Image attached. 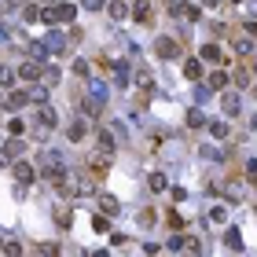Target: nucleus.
Returning a JSON list of instances; mask_svg holds the SVG:
<instances>
[{
  "mask_svg": "<svg viewBox=\"0 0 257 257\" xmlns=\"http://www.w3.org/2000/svg\"><path fill=\"white\" fill-rule=\"evenodd\" d=\"M155 55L166 59V63H173V59H180V44L173 41V37H158L155 41Z\"/></svg>",
  "mask_w": 257,
  "mask_h": 257,
  "instance_id": "f257e3e1",
  "label": "nucleus"
},
{
  "mask_svg": "<svg viewBox=\"0 0 257 257\" xmlns=\"http://www.w3.org/2000/svg\"><path fill=\"white\" fill-rule=\"evenodd\" d=\"M41 162H44V173H52L55 180L63 176V169H66V158L59 155V151H44V158H41Z\"/></svg>",
  "mask_w": 257,
  "mask_h": 257,
  "instance_id": "f03ea898",
  "label": "nucleus"
},
{
  "mask_svg": "<svg viewBox=\"0 0 257 257\" xmlns=\"http://www.w3.org/2000/svg\"><path fill=\"white\" fill-rule=\"evenodd\" d=\"M48 11H52V22H70V18L78 15V7H74V4H63V0H55Z\"/></svg>",
  "mask_w": 257,
  "mask_h": 257,
  "instance_id": "7ed1b4c3",
  "label": "nucleus"
},
{
  "mask_svg": "<svg viewBox=\"0 0 257 257\" xmlns=\"http://www.w3.org/2000/svg\"><path fill=\"white\" fill-rule=\"evenodd\" d=\"M107 15L114 18V22H125L129 18V4L125 0H107Z\"/></svg>",
  "mask_w": 257,
  "mask_h": 257,
  "instance_id": "20e7f679",
  "label": "nucleus"
},
{
  "mask_svg": "<svg viewBox=\"0 0 257 257\" xmlns=\"http://www.w3.org/2000/svg\"><path fill=\"white\" fill-rule=\"evenodd\" d=\"M15 78H22V81H37V78H41V63H37V59L18 63V74H15Z\"/></svg>",
  "mask_w": 257,
  "mask_h": 257,
  "instance_id": "39448f33",
  "label": "nucleus"
},
{
  "mask_svg": "<svg viewBox=\"0 0 257 257\" xmlns=\"http://www.w3.org/2000/svg\"><path fill=\"white\" fill-rule=\"evenodd\" d=\"M11 173H15V180H22V184H30V180L37 176V169L30 166V162H22V158H18L15 166H11Z\"/></svg>",
  "mask_w": 257,
  "mask_h": 257,
  "instance_id": "423d86ee",
  "label": "nucleus"
},
{
  "mask_svg": "<svg viewBox=\"0 0 257 257\" xmlns=\"http://www.w3.org/2000/svg\"><path fill=\"white\" fill-rule=\"evenodd\" d=\"M44 44H48V52H52V55H59V52L66 48V33H59V30H48Z\"/></svg>",
  "mask_w": 257,
  "mask_h": 257,
  "instance_id": "0eeeda50",
  "label": "nucleus"
},
{
  "mask_svg": "<svg viewBox=\"0 0 257 257\" xmlns=\"http://www.w3.org/2000/svg\"><path fill=\"white\" fill-rule=\"evenodd\" d=\"M103 132H107V136L114 140V144H121V140H129V129L121 125V121H107V125H103Z\"/></svg>",
  "mask_w": 257,
  "mask_h": 257,
  "instance_id": "6e6552de",
  "label": "nucleus"
},
{
  "mask_svg": "<svg viewBox=\"0 0 257 257\" xmlns=\"http://www.w3.org/2000/svg\"><path fill=\"white\" fill-rule=\"evenodd\" d=\"M221 107H224V114H228V118H235V114L243 110V99L235 96V92H224V99H221Z\"/></svg>",
  "mask_w": 257,
  "mask_h": 257,
  "instance_id": "1a4fd4ad",
  "label": "nucleus"
},
{
  "mask_svg": "<svg viewBox=\"0 0 257 257\" xmlns=\"http://www.w3.org/2000/svg\"><path fill=\"white\" fill-rule=\"evenodd\" d=\"M88 92H92V99H96V103H107V96H110L107 81H96V78H88Z\"/></svg>",
  "mask_w": 257,
  "mask_h": 257,
  "instance_id": "9d476101",
  "label": "nucleus"
},
{
  "mask_svg": "<svg viewBox=\"0 0 257 257\" xmlns=\"http://www.w3.org/2000/svg\"><path fill=\"white\" fill-rule=\"evenodd\" d=\"M99 209H103L107 217H118V213H121V202H118L114 195H99Z\"/></svg>",
  "mask_w": 257,
  "mask_h": 257,
  "instance_id": "9b49d317",
  "label": "nucleus"
},
{
  "mask_svg": "<svg viewBox=\"0 0 257 257\" xmlns=\"http://www.w3.org/2000/svg\"><path fill=\"white\" fill-rule=\"evenodd\" d=\"M129 15L136 18V22H147V18H151V4H147V0H136V4L129 7Z\"/></svg>",
  "mask_w": 257,
  "mask_h": 257,
  "instance_id": "f8f14e48",
  "label": "nucleus"
},
{
  "mask_svg": "<svg viewBox=\"0 0 257 257\" xmlns=\"http://www.w3.org/2000/svg\"><path fill=\"white\" fill-rule=\"evenodd\" d=\"M114 81H118L121 88H129V85H132V74H129L125 63H114Z\"/></svg>",
  "mask_w": 257,
  "mask_h": 257,
  "instance_id": "ddd939ff",
  "label": "nucleus"
},
{
  "mask_svg": "<svg viewBox=\"0 0 257 257\" xmlns=\"http://www.w3.org/2000/svg\"><path fill=\"white\" fill-rule=\"evenodd\" d=\"M48 55H52V52H48V44H44V41H33V44H30V59L48 63Z\"/></svg>",
  "mask_w": 257,
  "mask_h": 257,
  "instance_id": "4468645a",
  "label": "nucleus"
},
{
  "mask_svg": "<svg viewBox=\"0 0 257 257\" xmlns=\"http://www.w3.org/2000/svg\"><path fill=\"white\" fill-rule=\"evenodd\" d=\"M224 243H228V250H243V235H239V228H224Z\"/></svg>",
  "mask_w": 257,
  "mask_h": 257,
  "instance_id": "2eb2a0df",
  "label": "nucleus"
},
{
  "mask_svg": "<svg viewBox=\"0 0 257 257\" xmlns=\"http://www.w3.org/2000/svg\"><path fill=\"white\" fill-rule=\"evenodd\" d=\"M198 59H202V63H221V59H224V52L217 48V44H206V48H202V55H198Z\"/></svg>",
  "mask_w": 257,
  "mask_h": 257,
  "instance_id": "dca6fc26",
  "label": "nucleus"
},
{
  "mask_svg": "<svg viewBox=\"0 0 257 257\" xmlns=\"http://www.w3.org/2000/svg\"><path fill=\"white\" fill-rule=\"evenodd\" d=\"M184 74H187L191 81H202V59H187V63H184Z\"/></svg>",
  "mask_w": 257,
  "mask_h": 257,
  "instance_id": "f3484780",
  "label": "nucleus"
},
{
  "mask_svg": "<svg viewBox=\"0 0 257 257\" xmlns=\"http://www.w3.org/2000/svg\"><path fill=\"white\" fill-rule=\"evenodd\" d=\"M224 191H228V198H232V202H243V180H228Z\"/></svg>",
  "mask_w": 257,
  "mask_h": 257,
  "instance_id": "a211bd4d",
  "label": "nucleus"
},
{
  "mask_svg": "<svg viewBox=\"0 0 257 257\" xmlns=\"http://www.w3.org/2000/svg\"><path fill=\"white\" fill-rule=\"evenodd\" d=\"M37 121H41V125H48V129H52L55 121H59V114H55V110L48 107V103H44V107H41V114H37Z\"/></svg>",
  "mask_w": 257,
  "mask_h": 257,
  "instance_id": "6ab92c4d",
  "label": "nucleus"
},
{
  "mask_svg": "<svg viewBox=\"0 0 257 257\" xmlns=\"http://www.w3.org/2000/svg\"><path fill=\"white\" fill-rule=\"evenodd\" d=\"M147 187H151V191H166V173H162V169H155V173L147 176Z\"/></svg>",
  "mask_w": 257,
  "mask_h": 257,
  "instance_id": "aec40b11",
  "label": "nucleus"
},
{
  "mask_svg": "<svg viewBox=\"0 0 257 257\" xmlns=\"http://www.w3.org/2000/svg\"><path fill=\"white\" fill-rule=\"evenodd\" d=\"M209 125V136L213 140H228V121H206Z\"/></svg>",
  "mask_w": 257,
  "mask_h": 257,
  "instance_id": "412c9836",
  "label": "nucleus"
},
{
  "mask_svg": "<svg viewBox=\"0 0 257 257\" xmlns=\"http://www.w3.org/2000/svg\"><path fill=\"white\" fill-rule=\"evenodd\" d=\"M26 103H30V92H11V96H7V107H11V110L26 107Z\"/></svg>",
  "mask_w": 257,
  "mask_h": 257,
  "instance_id": "4be33fe9",
  "label": "nucleus"
},
{
  "mask_svg": "<svg viewBox=\"0 0 257 257\" xmlns=\"http://www.w3.org/2000/svg\"><path fill=\"white\" fill-rule=\"evenodd\" d=\"M85 132H88V125H85V121L78 118V121H74V125H70V132H66V136H70L74 144H78V140H85Z\"/></svg>",
  "mask_w": 257,
  "mask_h": 257,
  "instance_id": "5701e85b",
  "label": "nucleus"
},
{
  "mask_svg": "<svg viewBox=\"0 0 257 257\" xmlns=\"http://www.w3.org/2000/svg\"><path fill=\"white\" fill-rule=\"evenodd\" d=\"M30 99H33V103H48V85H33V88H30Z\"/></svg>",
  "mask_w": 257,
  "mask_h": 257,
  "instance_id": "b1692460",
  "label": "nucleus"
},
{
  "mask_svg": "<svg viewBox=\"0 0 257 257\" xmlns=\"http://www.w3.org/2000/svg\"><path fill=\"white\" fill-rule=\"evenodd\" d=\"M15 85V70L11 66H0V88H11Z\"/></svg>",
  "mask_w": 257,
  "mask_h": 257,
  "instance_id": "393cba45",
  "label": "nucleus"
},
{
  "mask_svg": "<svg viewBox=\"0 0 257 257\" xmlns=\"http://www.w3.org/2000/svg\"><path fill=\"white\" fill-rule=\"evenodd\" d=\"M99 107H103V103H96V99H85V103H81V114H85V118H96V114H99Z\"/></svg>",
  "mask_w": 257,
  "mask_h": 257,
  "instance_id": "a878e982",
  "label": "nucleus"
},
{
  "mask_svg": "<svg viewBox=\"0 0 257 257\" xmlns=\"http://www.w3.org/2000/svg\"><path fill=\"white\" fill-rule=\"evenodd\" d=\"M187 125H191V129H202V125H206V114H202V110H187Z\"/></svg>",
  "mask_w": 257,
  "mask_h": 257,
  "instance_id": "bb28decb",
  "label": "nucleus"
},
{
  "mask_svg": "<svg viewBox=\"0 0 257 257\" xmlns=\"http://www.w3.org/2000/svg\"><path fill=\"white\" fill-rule=\"evenodd\" d=\"M209 221H213V224H228V209L224 206H213V209H209Z\"/></svg>",
  "mask_w": 257,
  "mask_h": 257,
  "instance_id": "cd10ccee",
  "label": "nucleus"
},
{
  "mask_svg": "<svg viewBox=\"0 0 257 257\" xmlns=\"http://www.w3.org/2000/svg\"><path fill=\"white\" fill-rule=\"evenodd\" d=\"M206 85H209L213 92H224V85H228V74H213V78H209Z\"/></svg>",
  "mask_w": 257,
  "mask_h": 257,
  "instance_id": "c85d7f7f",
  "label": "nucleus"
},
{
  "mask_svg": "<svg viewBox=\"0 0 257 257\" xmlns=\"http://www.w3.org/2000/svg\"><path fill=\"white\" fill-rule=\"evenodd\" d=\"M209 96H213V88H209L206 81H202V85H195V103H206Z\"/></svg>",
  "mask_w": 257,
  "mask_h": 257,
  "instance_id": "c756f323",
  "label": "nucleus"
},
{
  "mask_svg": "<svg viewBox=\"0 0 257 257\" xmlns=\"http://www.w3.org/2000/svg\"><path fill=\"white\" fill-rule=\"evenodd\" d=\"M41 81L48 85V88H52V85H59V70H55V66H48V70H41Z\"/></svg>",
  "mask_w": 257,
  "mask_h": 257,
  "instance_id": "7c9ffc66",
  "label": "nucleus"
},
{
  "mask_svg": "<svg viewBox=\"0 0 257 257\" xmlns=\"http://www.w3.org/2000/svg\"><path fill=\"white\" fill-rule=\"evenodd\" d=\"M22 18H26V22H37V18H41V7L26 4V7H22Z\"/></svg>",
  "mask_w": 257,
  "mask_h": 257,
  "instance_id": "2f4dec72",
  "label": "nucleus"
},
{
  "mask_svg": "<svg viewBox=\"0 0 257 257\" xmlns=\"http://www.w3.org/2000/svg\"><path fill=\"white\" fill-rule=\"evenodd\" d=\"M7 132H11V136H22V132H26L22 118H11V121H7Z\"/></svg>",
  "mask_w": 257,
  "mask_h": 257,
  "instance_id": "473e14b6",
  "label": "nucleus"
},
{
  "mask_svg": "<svg viewBox=\"0 0 257 257\" xmlns=\"http://www.w3.org/2000/svg\"><path fill=\"white\" fill-rule=\"evenodd\" d=\"M81 7H85V11H103L107 0H81Z\"/></svg>",
  "mask_w": 257,
  "mask_h": 257,
  "instance_id": "72a5a7b5",
  "label": "nucleus"
},
{
  "mask_svg": "<svg viewBox=\"0 0 257 257\" xmlns=\"http://www.w3.org/2000/svg\"><path fill=\"white\" fill-rule=\"evenodd\" d=\"M22 147H26V144H22V140H7V147H4V151H7V155H11V158H15V155H22Z\"/></svg>",
  "mask_w": 257,
  "mask_h": 257,
  "instance_id": "f704fd0d",
  "label": "nucleus"
},
{
  "mask_svg": "<svg viewBox=\"0 0 257 257\" xmlns=\"http://www.w3.org/2000/svg\"><path fill=\"white\" fill-rule=\"evenodd\" d=\"M99 151H103V155H114V140L107 136V132L99 136Z\"/></svg>",
  "mask_w": 257,
  "mask_h": 257,
  "instance_id": "c9c22d12",
  "label": "nucleus"
},
{
  "mask_svg": "<svg viewBox=\"0 0 257 257\" xmlns=\"http://www.w3.org/2000/svg\"><path fill=\"white\" fill-rule=\"evenodd\" d=\"M235 52H239V55H250V52H254V44L243 37V41H235Z\"/></svg>",
  "mask_w": 257,
  "mask_h": 257,
  "instance_id": "e433bc0d",
  "label": "nucleus"
},
{
  "mask_svg": "<svg viewBox=\"0 0 257 257\" xmlns=\"http://www.w3.org/2000/svg\"><path fill=\"white\" fill-rule=\"evenodd\" d=\"M4 254L7 257H22V246H18V243H4Z\"/></svg>",
  "mask_w": 257,
  "mask_h": 257,
  "instance_id": "4c0bfd02",
  "label": "nucleus"
},
{
  "mask_svg": "<svg viewBox=\"0 0 257 257\" xmlns=\"http://www.w3.org/2000/svg\"><path fill=\"white\" fill-rule=\"evenodd\" d=\"M198 15L202 11H198V7H187V4H184V11H180V18H191V22H198Z\"/></svg>",
  "mask_w": 257,
  "mask_h": 257,
  "instance_id": "58836bf2",
  "label": "nucleus"
},
{
  "mask_svg": "<svg viewBox=\"0 0 257 257\" xmlns=\"http://www.w3.org/2000/svg\"><path fill=\"white\" fill-rule=\"evenodd\" d=\"M202 158H213V162H221L224 155H221V151H217V147H209V144H206V147H202Z\"/></svg>",
  "mask_w": 257,
  "mask_h": 257,
  "instance_id": "ea45409f",
  "label": "nucleus"
},
{
  "mask_svg": "<svg viewBox=\"0 0 257 257\" xmlns=\"http://www.w3.org/2000/svg\"><path fill=\"white\" fill-rule=\"evenodd\" d=\"M92 232H110V224H107V217H96V221H92Z\"/></svg>",
  "mask_w": 257,
  "mask_h": 257,
  "instance_id": "a19ab883",
  "label": "nucleus"
},
{
  "mask_svg": "<svg viewBox=\"0 0 257 257\" xmlns=\"http://www.w3.org/2000/svg\"><path fill=\"white\" fill-rule=\"evenodd\" d=\"M55 254H59V246H55V243H44L41 246V257H55Z\"/></svg>",
  "mask_w": 257,
  "mask_h": 257,
  "instance_id": "79ce46f5",
  "label": "nucleus"
},
{
  "mask_svg": "<svg viewBox=\"0 0 257 257\" xmlns=\"http://www.w3.org/2000/svg\"><path fill=\"white\" fill-rule=\"evenodd\" d=\"M74 74H81V78H88V63H85V59H78V63H74Z\"/></svg>",
  "mask_w": 257,
  "mask_h": 257,
  "instance_id": "37998d69",
  "label": "nucleus"
},
{
  "mask_svg": "<svg viewBox=\"0 0 257 257\" xmlns=\"http://www.w3.org/2000/svg\"><path fill=\"white\" fill-rule=\"evenodd\" d=\"M246 176L257 180V158H254V162H246Z\"/></svg>",
  "mask_w": 257,
  "mask_h": 257,
  "instance_id": "c03bdc74",
  "label": "nucleus"
},
{
  "mask_svg": "<svg viewBox=\"0 0 257 257\" xmlns=\"http://www.w3.org/2000/svg\"><path fill=\"white\" fill-rule=\"evenodd\" d=\"M11 166V155H7V151H0V169H7Z\"/></svg>",
  "mask_w": 257,
  "mask_h": 257,
  "instance_id": "a18cd8bd",
  "label": "nucleus"
},
{
  "mask_svg": "<svg viewBox=\"0 0 257 257\" xmlns=\"http://www.w3.org/2000/svg\"><path fill=\"white\" fill-rule=\"evenodd\" d=\"M7 37H11V30H7V26L0 22V41H7Z\"/></svg>",
  "mask_w": 257,
  "mask_h": 257,
  "instance_id": "49530a36",
  "label": "nucleus"
},
{
  "mask_svg": "<svg viewBox=\"0 0 257 257\" xmlns=\"http://www.w3.org/2000/svg\"><path fill=\"white\" fill-rule=\"evenodd\" d=\"M92 257H110L107 250H92Z\"/></svg>",
  "mask_w": 257,
  "mask_h": 257,
  "instance_id": "de8ad7c7",
  "label": "nucleus"
},
{
  "mask_svg": "<svg viewBox=\"0 0 257 257\" xmlns=\"http://www.w3.org/2000/svg\"><path fill=\"white\" fill-rule=\"evenodd\" d=\"M202 4H206V7H217V4H221V0H202Z\"/></svg>",
  "mask_w": 257,
  "mask_h": 257,
  "instance_id": "09e8293b",
  "label": "nucleus"
},
{
  "mask_svg": "<svg viewBox=\"0 0 257 257\" xmlns=\"http://www.w3.org/2000/svg\"><path fill=\"white\" fill-rule=\"evenodd\" d=\"M250 129H254V132H257V114H254V121H250Z\"/></svg>",
  "mask_w": 257,
  "mask_h": 257,
  "instance_id": "8fccbe9b",
  "label": "nucleus"
},
{
  "mask_svg": "<svg viewBox=\"0 0 257 257\" xmlns=\"http://www.w3.org/2000/svg\"><path fill=\"white\" fill-rule=\"evenodd\" d=\"M254 74H257V59H254Z\"/></svg>",
  "mask_w": 257,
  "mask_h": 257,
  "instance_id": "3c124183",
  "label": "nucleus"
},
{
  "mask_svg": "<svg viewBox=\"0 0 257 257\" xmlns=\"http://www.w3.org/2000/svg\"><path fill=\"white\" fill-rule=\"evenodd\" d=\"M44 4H55V0H44Z\"/></svg>",
  "mask_w": 257,
  "mask_h": 257,
  "instance_id": "603ef678",
  "label": "nucleus"
},
{
  "mask_svg": "<svg viewBox=\"0 0 257 257\" xmlns=\"http://www.w3.org/2000/svg\"><path fill=\"white\" fill-rule=\"evenodd\" d=\"M232 4H243V0H232Z\"/></svg>",
  "mask_w": 257,
  "mask_h": 257,
  "instance_id": "864d4df0",
  "label": "nucleus"
},
{
  "mask_svg": "<svg viewBox=\"0 0 257 257\" xmlns=\"http://www.w3.org/2000/svg\"><path fill=\"white\" fill-rule=\"evenodd\" d=\"M0 250H4V243H0Z\"/></svg>",
  "mask_w": 257,
  "mask_h": 257,
  "instance_id": "5fc2aeb1",
  "label": "nucleus"
},
{
  "mask_svg": "<svg viewBox=\"0 0 257 257\" xmlns=\"http://www.w3.org/2000/svg\"><path fill=\"white\" fill-rule=\"evenodd\" d=\"M0 7H4V0H0Z\"/></svg>",
  "mask_w": 257,
  "mask_h": 257,
  "instance_id": "6e6d98bb",
  "label": "nucleus"
},
{
  "mask_svg": "<svg viewBox=\"0 0 257 257\" xmlns=\"http://www.w3.org/2000/svg\"><path fill=\"white\" fill-rule=\"evenodd\" d=\"M254 99H257V92H254Z\"/></svg>",
  "mask_w": 257,
  "mask_h": 257,
  "instance_id": "4d7b16f0",
  "label": "nucleus"
}]
</instances>
